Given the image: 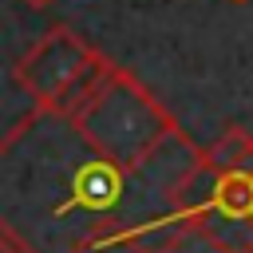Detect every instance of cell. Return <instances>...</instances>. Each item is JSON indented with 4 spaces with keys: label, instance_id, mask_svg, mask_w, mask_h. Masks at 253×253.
<instances>
[{
    "label": "cell",
    "instance_id": "1",
    "mask_svg": "<svg viewBox=\"0 0 253 253\" xmlns=\"http://www.w3.org/2000/svg\"><path fill=\"white\" fill-rule=\"evenodd\" d=\"M174 202L186 229L213 253H253V134L241 126L221 130Z\"/></svg>",
    "mask_w": 253,
    "mask_h": 253
},
{
    "label": "cell",
    "instance_id": "2",
    "mask_svg": "<svg viewBox=\"0 0 253 253\" xmlns=\"http://www.w3.org/2000/svg\"><path fill=\"white\" fill-rule=\"evenodd\" d=\"M67 123L95 150V158L119 174L142 170L178 134L174 115L154 99V91L115 63L67 115Z\"/></svg>",
    "mask_w": 253,
    "mask_h": 253
},
{
    "label": "cell",
    "instance_id": "3",
    "mask_svg": "<svg viewBox=\"0 0 253 253\" xmlns=\"http://www.w3.org/2000/svg\"><path fill=\"white\" fill-rule=\"evenodd\" d=\"M111 59H103L83 36L71 28L43 32L12 67V83L43 111V115H71L87 91L103 79Z\"/></svg>",
    "mask_w": 253,
    "mask_h": 253
},
{
    "label": "cell",
    "instance_id": "4",
    "mask_svg": "<svg viewBox=\"0 0 253 253\" xmlns=\"http://www.w3.org/2000/svg\"><path fill=\"white\" fill-rule=\"evenodd\" d=\"M174 241H178V233L154 237L150 225L126 229L123 221H111V225H99V229H87L83 237H75L67 253H166Z\"/></svg>",
    "mask_w": 253,
    "mask_h": 253
},
{
    "label": "cell",
    "instance_id": "5",
    "mask_svg": "<svg viewBox=\"0 0 253 253\" xmlns=\"http://www.w3.org/2000/svg\"><path fill=\"white\" fill-rule=\"evenodd\" d=\"M24 4H32V8H47L51 0H24Z\"/></svg>",
    "mask_w": 253,
    "mask_h": 253
}]
</instances>
